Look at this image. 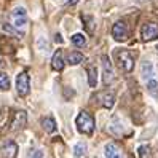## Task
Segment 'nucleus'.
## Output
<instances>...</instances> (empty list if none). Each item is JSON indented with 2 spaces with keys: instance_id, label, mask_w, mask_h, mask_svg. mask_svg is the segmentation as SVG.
Returning <instances> with one entry per match:
<instances>
[{
  "instance_id": "nucleus-18",
  "label": "nucleus",
  "mask_w": 158,
  "mask_h": 158,
  "mask_svg": "<svg viewBox=\"0 0 158 158\" xmlns=\"http://www.w3.org/2000/svg\"><path fill=\"white\" fill-rule=\"evenodd\" d=\"M81 61H83V54L80 51H72L67 56V62L70 64V66H77V64H80Z\"/></svg>"
},
{
  "instance_id": "nucleus-10",
  "label": "nucleus",
  "mask_w": 158,
  "mask_h": 158,
  "mask_svg": "<svg viewBox=\"0 0 158 158\" xmlns=\"http://www.w3.org/2000/svg\"><path fill=\"white\" fill-rule=\"evenodd\" d=\"M2 153L5 158H16L18 155V144L15 141H6L2 147Z\"/></svg>"
},
{
  "instance_id": "nucleus-8",
  "label": "nucleus",
  "mask_w": 158,
  "mask_h": 158,
  "mask_svg": "<svg viewBox=\"0 0 158 158\" xmlns=\"http://www.w3.org/2000/svg\"><path fill=\"white\" fill-rule=\"evenodd\" d=\"M26 123H27V114L24 112V110H16L15 115H13L10 128H11V131L16 133V131H21V129L26 126Z\"/></svg>"
},
{
  "instance_id": "nucleus-1",
  "label": "nucleus",
  "mask_w": 158,
  "mask_h": 158,
  "mask_svg": "<svg viewBox=\"0 0 158 158\" xmlns=\"http://www.w3.org/2000/svg\"><path fill=\"white\" fill-rule=\"evenodd\" d=\"M75 125H77L78 131L81 134H86V136H91L93 133H94V128H96L94 118H93V115L89 112H86V110H81V112L77 115Z\"/></svg>"
},
{
  "instance_id": "nucleus-23",
  "label": "nucleus",
  "mask_w": 158,
  "mask_h": 158,
  "mask_svg": "<svg viewBox=\"0 0 158 158\" xmlns=\"http://www.w3.org/2000/svg\"><path fill=\"white\" fill-rule=\"evenodd\" d=\"M83 21L86 23V29L89 34H93V31H94V21H93L91 16H83Z\"/></svg>"
},
{
  "instance_id": "nucleus-4",
  "label": "nucleus",
  "mask_w": 158,
  "mask_h": 158,
  "mask_svg": "<svg viewBox=\"0 0 158 158\" xmlns=\"http://www.w3.org/2000/svg\"><path fill=\"white\" fill-rule=\"evenodd\" d=\"M16 91L19 96H27L31 93V77L27 72H21L16 77Z\"/></svg>"
},
{
  "instance_id": "nucleus-14",
  "label": "nucleus",
  "mask_w": 158,
  "mask_h": 158,
  "mask_svg": "<svg viewBox=\"0 0 158 158\" xmlns=\"http://www.w3.org/2000/svg\"><path fill=\"white\" fill-rule=\"evenodd\" d=\"M104 155H106V158H123V153L120 152V148H118L115 144H112V142L106 144V147H104Z\"/></svg>"
},
{
  "instance_id": "nucleus-5",
  "label": "nucleus",
  "mask_w": 158,
  "mask_h": 158,
  "mask_svg": "<svg viewBox=\"0 0 158 158\" xmlns=\"http://www.w3.org/2000/svg\"><path fill=\"white\" fill-rule=\"evenodd\" d=\"M112 37L117 42H125L129 37V29L125 21H117L112 27Z\"/></svg>"
},
{
  "instance_id": "nucleus-27",
  "label": "nucleus",
  "mask_w": 158,
  "mask_h": 158,
  "mask_svg": "<svg viewBox=\"0 0 158 158\" xmlns=\"http://www.w3.org/2000/svg\"><path fill=\"white\" fill-rule=\"evenodd\" d=\"M77 2H78V0H69V2H67V3H69V5H75Z\"/></svg>"
},
{
  "instance_id": "nucleus-12",
  "label": "nucleus",
  "mask_w": 158,
  "mask_h": 158,
  "mask_svg": "<svg viewBox=\"0 0 158 158\" xmlns=\"http://www.w3.org/2000/svg\"><path fill=\"white\" fill-rule=\"evenodd\" d=\"M99 102L104 109H112L115 106V94L112 93H99Z\"/></svg>"
},
{
  "instance_id": "nucleus-19",
  "label": "nucleus",
  "mask_w": 158,
  "mask_h": 158,
  "mask_svg": "<svg viewBox=\"0 0 158 158\" xmlns=\"http://www.w3.org/2000/svg\"><path fill=\"white\" fill-rule=\"evenodd\" d=\"M10 86H11L10 77H8L5 72H0V91H8Z\"/></svg>"
},
{
  "instance_id": "nucleus-6",
  "label": "nucleus",
  "mask_w": 158,
  "mask_h": 158,
  "mask_svg": "<svg viewBox=\"0 0 158 158\" xmlns=\"http://www.w3.org/2000/svg\"><path fill=\"white\" fill-rule=\"evenodd\" d=\"M102 62V80H104L106 85H110L115 78V72H114V67H112V62H110L109 56H102L101 59Z\"/></svg>"
},
{
  "instance_id": "nucleus-3",
  "label": "nucleus",
  "mask_w": 158,
  "mask_h": 158,
  "mask_svg": "<svg viewBox=\"0 0 158 158\" xmlns=\"http://www.w3.org/2000/svg\"><path fill=\"white\" fill-rule=\"evenodd\" d=\"M11 24L19 32H23L27 26V11L24 6H16L11 11Z\"/></svg>"
},
{
  "instance_id": "nucleus-25",
  "label": "nucleus",
  "mask_w": 158,
  "mask_h": 158,
  "mask_svg": "<svg viewBox=\"0 0 158 158\" xmlns=\"http://www.w3.org/2000/svg\"><path fill=\"white\" fill-rule=\"evenodd\" d=\"M37 48H39L40 51H46V48H48V43H46V40L43 39V37H40V39L37 40Z\"/></svg>"
},
{
  "instance_id": "nucleus-15",
  "label": "nucleus",
  "mask_w": 158,
  "mask_h": 158,
  "mask_svg": "<svg viewBox=\"0 0 158 158\" xmlns=\"http://www.w3.org/2000/svg\"><path fill=\"white\" fill-rule=\"evenodd\" d=\"M51 69L56 70V72H61L64 69V58H62V53L59 50L54 53L53 58H51Z\"/></svg>"
},
{
  "instance_id": "nucleus-21",
  "label": "nucleus",
  "mask_w": 158,
  "mask_h": 158,
  "mask_svg": "<svg viewBox=\"0 0 158 158\" xmlns=\"http://www.w3.org/2000/svg\"><path fill=\"white\" fill-rule=\"evenodd\" d=\"M72 43L77 46V48H83V46L86 45V39H85V35L83 34H73L72 35Z\"/></svg>"
},
{
  "instance_id": "nucleus-9",
  "label": "nucleus",
  "mask_w": 158,
  "mask_h": 158,
  "mask_svg": "<svg viewBox=\"0 0 158 158\" xmlns=\"http://www.w3.org/2000/svg\"><path fill=\"white\" fill-rule=\"evenodd\" d=\"M107 129H109V133L112 134V136H122L123 131H125L123 123L118 120V117H114L112 120H110V123H109Z\"/></svg>"
},
{
  "instance_id": "nucleus-22",
  "label": "nucleus",
  "mask_w": 158,
  "mask_h": 158,
  "mask_svg": "<svg viewBox=\"0 0 158 158\" xmlns=\"http://www.w3.org/2000/svg\"><path fill=\"white\" fill-rule=\"evenodd\" d=\"M3 31L8 32V34H11V35H16V37H23V32H19L16 29V27H13L11 24H3Z\"/></svg>"
},
{
  "instance_id": "nucleus-11",
  "label": "nucleus",
  "mask_w": 158,
  "mask_h": 158,
  "mask_svg": "<svg viewBox=\"0 0 158 158\" xmlns=\"http://www.w3.org/2000/svg\"><path fill=\"white\" fill-rule=\"evenodd\" d=\"M141 75L145 81L150 80V78H155V67L150 61H144L141 64Z\"/></svg>"
},
{
  "instance_id": "nucleus-16",
  "label": "nucleus",
  "mask_w": 158,
  "mask_h": 158,
  "mask_svg": "<svg viewBox=\"0 0 158 158\" xmlns=\"http://www.w3.org/2000/svg\"><path fill=\"white\" fill-rule=\"evenodd\" d=\"M88 153V147L85 142H77L73 145V156L75 158H85Z\"/></svg>"
},
{
  "instance_id": "nucleus-2",
  "label": "nucleus",
  "mask_w": 158,
  "mask_h": 158,
  "mask_svg": "<svg viewBox=\"0 0 158 158\" xmlns=\"http://www.w3.org/2000/svg\"><path fill=\"white\" fill-rule=\"evenodd\" d=\"M117 64L123 72H131L134 69V58L128 50H118L117 53Z\"/></svg>"
},
{
  "instance_id": "nucleus-26",
  "label": "nucleus",
  "mask_w": 158,
  "mask_h": 158,
  "mask_svg": "<svg viewBox=\"0 0 158 158\" xmlns=\"http://www.w3.org/2000/svg\"><path fill=\"white\" fill-rule=\"evenodd\" d=\"M43 156H45V152L42 148H34L31 152V158H43Z\"/></svg>"
},
{
  "instance_id": "nucleus-20",
  "label": "nucleus",
  "mask_w": 158,
  "mask_h": 158,
  "mask_svg": "<svg viewBox=\"0 0 158 158\" xmlns=\"http://www.w3.org/2000/svg\"><path fill=\"white\" fill-rule=\"evenodd\" d=\"M137 155H139V158H152V148H150V145H145V144L139 145L137 147Z\"/></svg>"
},
{
  "instance_id": "nucleus-24",
  "label": "nucleus",
  "mask_w": 158,
  "mask_h": 158,
  "mask_svg": "<svg viewBox=\"0 0 158 158\" xmlns=\"http://www.w3.org/2000/svg\"><path fill=\"white\" fill-rule=\"evenodd\" d=\"M145 85H147V89L155 91V89L158 88V81H156V78H150V80L145 81Z\"/></svg>"
},
{
  "instance_id": "nucleus-7",
  "label": "nucleus",
  "mask_w": 158,
  "mask_h": 158,
  "mask_svg": "<svg viewBox=\"0 0 158 158\" xmlns=\"http://www.w3.org/2000/svg\"><path fill=\"white\" fill-rule=\"evenodd\" d=\"M141 37L144 42H152L158 39V24L156 23H145L141 29Z\"/></svg>"
},
{
  "instance_id": "nucleus-13",
  "label": "nucleus",
  "mask_w": 158,
  "mask_h": 158,
  "mask_svg": "<svg viewBox=\"0 0 158 158\" xmlns=\"http://www.w3.org/2000/svg\"><path fill=\"white\" fill-rule=\"evenodd\" d=\"M42 128L45 129V133L48 134H54L58 129V123L53 117H43L42 118Z\"/></svg>"
},
{
  "instance_id": "nucleus-28",
  "label": "nucleus",
  "mask_w": 158,
  "mask_h": 158,
  "mask_svg": "<svg viewBox=\"0 0 158 158\" xmlns=\"http://www.w3.org/2000/svg\"><path fill=\"white\" fill-rule=\"evenodd\" d=\"M156 51H158V45H156Z\"/></svg>"
},
{
  "instance_id": "nucleus-17",
  "label": "nucleus",
  "mask_w": 158,
  "mask_h": 158,
  "mask_svg": "<svg viewBox=\"0 0 158 158\" xmlns=\"http://www.w3.org/2000/svg\"><path fill=\"white\" fill-rule=\"evenodd\" d=\"M88 85L91 86V88H96V85H98V77H99V73H98V69L94 67V66H91V67H88Z\"/></svg>"
}]
</instances>
